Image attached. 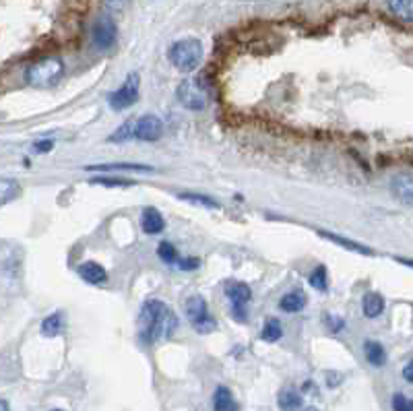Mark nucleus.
<instances>
[{
  "instance_id": "obj_30",
  "label": "nucleus",
  "mask_w": 413,
  "mask_h": 411,
  "mask_svg": "<svg viewBox=\"0 0 413 411\" xmlns=\"http://www.w3.org/2000/svg\"><path fill=\"white\" fill-rule=\"evenodd\" d=\"M176 267H178L180 271H194V269L201 267V259H196V257H188V259H184V261L178 259Z\"/></svg>"
},
{
  "instance_id": "obj_32",
  "label": "nucleus",
  "mask_w": 413,
  "mask_h": 411,
  "mask_svg": "<svg viewBox=\"0 0 413 411\" xmlns=\"http://www.w3.org/2000/svg\"><path fill=\"white\" fill-rule=\"evenodd\" d=\"M232 316H234L236 320L244 322V320H246V306H242V304H232Z\"/></svg>"
},
{
  "instance_id": "obj_29",
  "label": "nucleus",
  "mask_w": 413,
  "mask_h": 411,
  "mask_svg": "<svg viewBox=\"0 0 413 411\" xmlns=\"http://www.w3.org/2000/svg\"><path fill=\"white\" fill-rule=\"evenodd\" d=\"M393 410L395 411H413L412 399H407L403 393H397V395L393 397Z\"/></svg>"
},
{
  "instance_id": "obj_34",
  "label": "nucleus",
  "mask_w": 413,
  "mask_h": 411,
  "mask_svg": "<svg viewBox=\"0 0 413 411\" xmlns=\"http://www.w3.org/2000/svg\"><path fill=\"white\" fill-rule=\"evenodd\" d=\"M327 378H329V381H327V385H329V387H337V385L341 383V381H339V376H337V374H333V372H329V374H327Z\"/></svg>"
},
{
  "instance_id": "obj_35",
  "label": "nucleus",
  "mask_w": 413,
  "mask_h": 411,
  "mask_svg": "<svg viewBox=\"0 0 413 411\" xmlns=\"http://www.w3.org/2000/svg\"><path fill=\"white\" fill-rule=\"evenodd\" d=\"M403 376H405V381H407V383H412V381H413L412 364H407V366H405V370H403Z\"/></svg>"
},
{
  "instance_id": "obj_2",
  "label": "nucleus",
  "mask_w": 413,
  "mask_h": 411,
  "mask_svg": "<svg viewBox=\"0 0 413 411\" xmlns=\"http://www.w3.org/2000/svg\"><path fill=\"white\" fill-rule=\"evenodd\" d=\"M64 75V64L60 58H42L37 62H33L27 71H25V81L31 87L37 89H48L52 85H56L60 81V77Z\"/></svg>"
},
{
  "instance_id": "obj_20",
  "label": "nucleus",
  "mask_w": 413,
  "mask_h": 411,
  "mask_svg": "<svg viewBox=\"0 0 413 411\" xmlns=\"http://www.w3.org/2000/svg\"><path fill=\"white\" fill-rule=\"evenodd\" d=\"M64 329V322H62V314L60 312H54L50 314L44 322H42V335L44 337H56L60 335Z\"/></svg>"
},
{
  "instance_id": "obj_16",
  "label": "nucleus",
  "mask_w": 413,
  "mask_h": 411,
  "mask_svg": "<svg viewBox=\"0 0 413 411\" xmlns=\"http://www.w3.org/2000/svg\"><path fill=\"white\" fill-rule=\"evenodd\" d=\"M364 354H366V360L372 366H376V368H380V366L387 364V349L383 347V343H378L374 339H370V341L364 343Z\"/></svg>"
},
{
  "instance_id": "obj_33",
  "label": "nucleus",
  "mask_w": 413,
  "mask_h": 411,
  "mask_svg": "<svg viewBox=\"0 0 413 411\" xmlns=\"http://www.w3.org/2000/svg\"><path fill=\"white\" fill-rule=\"evenodd\" d=\"M106 4H108L110 8H114V10H122V8L129 4V0H106Z\"/></svg>"
},
{
  "instance_id": "obj_13",
  "label": "nucleus",
  "mask_w": 413,
  "mask_h": 411,
  "mask_svg": "<svg viewBox=\"0 0 413 411\" xmlns=\"http://www.w3.org/2000/svg\"><path fill=\"white\" fill-rule=\"evenodd\" d=\"M362 310L368 318H376L383 314L385 310V298L376 291H368L364 298H362Z\"/></svg>"
},
{
  "instance_id": "obj_24",
  "label": "nucleus",
  "mask_w": 413,
  "mask_h": 411,
  "mask_svg": "<svg viewBox=\"0 0 413 411\" xmlns=\"http://www.w3.org/2000/svg\"><path fill=\"white\" fill-rule=\"evenodd\" d=\"M157 255H159V259H161L163 263H167V265H176L178 259H180L176 246H174L172 242H167V240H163V242L157 246Z\"/></svg>"
},
{
  "instance_id": "obj_14",
  "label": "nucleus",
  "mask_w": 413,
  "mask_h": 411,
  "mask_svg": "<svg viewBox=\"0 0 413 411\" xmlns=\"http://www.w3.org/2000/svg\"><path fill=\"white\" fill-rule=\"evenodd\" d=\"M89 172H153V167L143 163H98L87 165Z\"/></svg>"
},
{
  "instance_id": "obj_19",
  "label": "nucleus",
  "mask_w": 413,
  "mask_h": 411,
  "mask_svg": "<svg viewBox=\"0 0 413 411\" xmlns=\"http://www.w3.org/2000/svg\"><path fill=\"white\" fill-rule=\"evenodd\" d=\"M318 234H320L322 238H327V240H331V242H335V244L347 248V250L358 253V255H368V257L374 255L368 246H362V244H358V242H354V240H347V238H341V236H337V234H329V232H318Z\"/></svg>"
},
{
  "instance_id": "obj_11",
  "label": "nucleus",
  "mask_w": 413,
  "mask_h": 411,
  "mask_svg": "<svg viewBox=\"0 0 413 411\" xmlns=\"http://www.w3.org/2000/svg\"><path fill=\"white\" fill-rule=\"evenodd\" d=\"M140 228H143V232L145 234H161L163 232V228H165V221H163V217H161V213L157 211V209H153V207H147L145 211H143V215H140Z\"/></svg>"
},
{
  "instance_id": "obj_28",
  "label": "nucleus",
  "mask_w": 413,
  "mask_h": 411,
  "mask_svg": "<svg viewBox=\"0 0 413 411\" xmlns=\"http://www.w3.org/2000/svg\"><path fill=\"white\" fill-rule=\"evenodd\" d=\"M324 325L331 333H339L345 329V320L337 314H324Z\"/></svg>"
},
{
  "instance_id": "obj_27",
  "label": "nucleus",
  "mask_w": 413,
  "mask_h": 411,
  "mask_svg": "<svg viewBox=\"0 0 413 411\" xmlns=\"http://www.w3.org/2000/svg\"><path fill=\"white\" fill-rule=\"evenodd\" d=\"M91 184H102V186H114V188H129L135 186L133 180H125V178H91Z\"/></svg>"
},
{
  "instance_id": "obj_18",
  "label": "nucleus",
  "mask_w": 413,
  "mask_h": 411,
  "mask_svg": "<svg viewBox=\"0 0 413 411\" xmlns=\"http://www.w3.org/2000/svg\"><path fill=\"white\" fill-rule=\"evenodd\" d=\"M277 405L281 411H297L302 408V395L295 389H285L279 393Z\"/></svg>"
},
{
  "instance_id": "obj_23",
  "label": "nucleus",
  "mask_w": 413,
  "mask_h": 411,
  "mask_svg": "<svg viewBox=\"0 0 413 411\" xmlns=\"http://www.w3.org/2000/svg\"><path fill=\"white\" fill-rule=\"evenodd\" d=\"M180 199H182V201H188V203H192V205L205 207V209H219V203H217L215 199L207 197V194H196V192H184V194H180Z\"/></svg>"
},
{
  "instance_id": "obj_22",
  "label": "nucleus",
  "mask_w": 413,
  "mask_h": 411,
  "mask_svg": "<svg viewBox=\"0 0 413 411\" xmlns=\"http://www.w3.org/2000/svg\"><path fill=\"white\" fill-rule=\"evenodd\" d=\"M281 335H283V327H281V322L277 318H269L265 322L263 331H261V339L267 341V343H275V341L281 339Z\"/></svg>"
},
{
  "instance_id": "obj_6",
  "label": "nucleus",
  "mask_w": 413,
  "mask_h": 411,
  "mask_svg": "<svg viewBox=\"0 0 413 411\" xmlns=\"http://www.w3.org/2000/svg\"><path fill=\"white\" fill-rule=\"evenodd\" d=\"M110 106L114 110H127L131 106H135L138 102V75L133 73L129 75V79L125 81V85L120 89H116L114 93H110L108 98Z\"/></svg>"
},
{
  "instance_id": "obj_12",
  "label": "nucleus",
  "mask_w": 413,
  "mask_h": 411,
  "mask_svg": "<svg viewBox=\"0 0 413 411\" xmlns=\"http://www.w3.org/2000/svg\"><path fill=\"white\" fill-rule=\"evenodd\" d=\"M226 295L230 298L232 304H242V306H246L253 300L250 287L242 281H228L226 283Z\"/></svg>"
},
{
  "instance_id": "obj_1",
  "label": "nucleus",
  "mask_w": 413,
  "mask_h": 411,
  "mask_svg": "<svg viewBox=\"0 0 413 411\" xmlns=\"http://www.w3.org/2000/svg\"><path fill=\"white\" fill-rule=\"evenodd\" d=\"M178 327V318L174 310L167 308L161 300H149L143 304L138 314V335L143 343H157L161 339L172 337Z\"/></svg>"
},
{
  "instance_id": "obj_31",
  "label": "nucleus",
  "mask_w": 413,
  "mask_h": 411,
  "mask_svg": "<svg viewBox=\"0 0 413 411\" xmlns=\"http://www.w3.org/2000/svg\"><path fill=\"white\" fill-rule=\"evenodd\" d=\"M31 149H33L35 153H48V151H52V149H54V140H50V138H46V140H37V143H33V145H31Z\"/></svg>"
},
{
  "instance_id": "obj_3",
  "label": "nucleus",
  "mask_w": 413,
  "mask_h": 411,
  "mask_svg": "<svg viewBox=\"0 0 413 411\" xmlns=\"http://www.w3.org/2000/svg\"><path fill=\"white\" fill-rule=\"evenodd\" d=\"M169 60L180 73H192L201 66L203 44L199 39H180L169 50Z\"/></svg>"
},
{
  "instance_id": "obj_26",
  "label": "nucleus",
  "mask_w": 413,
  "mask_h": 411,
  "mask_svg": "<svg viewBox=\"0 0 413 411\" xmlns=\"http://www.w3.org/2000/svg\"><path fill=\"white\" fill-rule=\"evenodd\" d=\"M133 131H135V120H129V122H125L116 133H112V135L108 137V143H125V140L133 138Z\"/></svg>"
},
{
  "instance_id": "obj_15",
  "label": "nucleus",
  "mask_w": 413,
  "mask_h": 411,
  "mask_svg": "<svg viewBox=\"0 0 413 411\" xmlns=\"http://www.w3.org/2000/svg\"><path fill=\"white\" fill-rule=\"evenodd\" d=\"M306 306V295H304V291L302 289H293V291H289V293H285L281 300H279V308L283 310V312H300L302 308Z\"/></svg>"
},
{
  "instance_id": "obj_10",
  "label": "nucleus",
  "mask_w": 413,
  "mask_h": 411,
  "mask_svg": "<svg viewBox=\"0 0 413 411\" xmlns=\"http://www.w3.org/2000/svg\"><path fill=\"white\" fill-rule=\"evenodd\" d=\"M77 275H79L83 281L91 283V285H102V283H106V281H108V273H106V269H104L102 265L93 263V261L81 263V265L77 267Z\"/></svg>"
},
{
  "instance_id": "obj_21",
  "label": "nucleus",
  "mask_w": 413,
  "mask_h": 411,
  "mask_svg": "<svg viewBox=\"0 0 413 411\" xmlns=\"http://www.w3.org/2000/svg\"><path fill=\"white\" fill-rule=\"evenodd\" d=\"M389 8L405 23L413 21V0H389Z\"/></svg>"
},
{
  "instance_id": "obj_5",
  "label": "nucleus",
  "mask_w": 413,
  "mask_h": 411,
  "mask_svg": "<svg viewBox=\"0 0 413 411\" xmlns=\"http://www.w3.org/2000/svg\"><path fill=\"white\" fill-rule=\"evenodd\" d=\"M186 316H188L192 329L201 335L213 333L217 329V322L209 314V308H207V302L203 295H190L186 300Z\"/></svg>"
},
{
  "instance_id": "obj_25",
  "label": "nucleus",
  "mask_w": 413,
  "mask_h": 411,
  "mask_svg": "<svg viewBox=\"0 0 413 411\" xmlns=\"http://www.w3.org/2000/svg\"><path fill=\"white\" fill-rule=\"evenodd\" d=\"M310 285L318 291H327L329 287V275H327V267H316L312 273H310Z\"/></svg>"
},
{
  "instance_id": "obj_4",
  "label": "nucleus",
  "mask_w": 413,
  "mask_h": 411,
  "mask_svg": "<svg viewBox=\"0 0 413 411\" xmlns=\"http://www.w3.org/2000/svg\"><path fill=\"white\" fill-rule=\"evenodd\" d=\"M176 95H178V102L186 110H192V112L205 110V106L209 104V89H207V85L201 79H194V77L184 79L178 85Z\"/></svg>"
},
{
  "instance_id": "obj_9",
  "label": "nucleus",
  "mask_w": 413,
  "mask_h": 411,
  "mask_svg": "<svg viewBox=\"0 0 413 411\" xmlns=\"http://www.w3.org/2000/svg\"><path fill=\"white\" fill-rule=\"evenodd\" d=\"M391 190L393 194L407 207H412L413 203V180L410 174H401V176H395L393 182H391Z\"/></svg>"
},
{
  "instance_id": "obj_37",
  "label": "nucleus",
  "mask_w": 413,
  "mask_h": 411,
  "mask_svg": "<svg viewBox=\"0 0 413 411\" xmlns=\"http://www.w3.org/2000/svg\"><path fill=\"white\" fill-rule=\"evenodd\" d=\"M304 411H318V410H316V408H306Z\"/></svg>"
},
{
  "instance_id": "obj_38",
  "label": "nucleus",
  "mask_w": 413,
  "mask_h": 411,
  "mask_svg": "<svg viewBox=\"0 0 413 411\" xmlns=\"http://www.w3.org/2000/svg\"><path fill=\"white\" fill-rule=\"evenodd\" d=\"M52 411H62V410H52Z\"/></svg>"
},
{
  "instance_id": "obj_17",
  "label": "nucleus",
  "mask_w": 413,
  "mask_h": 411,
  "mask_svg": "<svg viewBox=\"0 0 413 411\" xmlns=\"http://www.w3.org/2000/svg\"><path fill=\"white\" fill-rule=\"evenodd\" d=\"M213 410L215 411H238V403L232 397L228 387H217L213 393Z\"/></svg>"
},
{
  "instance_id": "obj_7",
  "label": "nucleus",
  "mask_w": 413,
  "mask_h": 411,
  "mask_svg": "<svg viewBox=\"0 0 413 411\" xmlns=\"http://www.w3.org/2000/svg\"><path fill=\"white\" fill-rule=\"evenodd\" d=\"M163 135V122L155 116V114H145L138 120H135V131H133V138L138 140H147L153 143Z\"/></svg>"
},
{
  "instance_id": "obj_36",
  "label": "nucleus",
  "mask_w": 413,
  "mask_h": 411,
  "mask_svg": "<svg viewBox=\"0 0 413 411\" xmlns=\"http://www.w3.org/2000/svg\"><path fill=\"white\" fill-rule=\"evenodd\" d=\"M0 411H10V408H8V403H6L4 399H0Z\"/></svg>"
},
{
  "instance_id": "obj_8",
  "label": "nucleus",
  "mask_w": 413,
  "mask_h": 411,
  "mask_svg": "<svg viewBox=\"0 0 413 411\" xmlns=\"http://www.w3.org/2000/svg\"><path fill=\"white\" fill-rule=\"evenodd\" d=\"M116 23L110 17H100L95 27H93V42L100 50H110L116 44Z\"/></svg>"
}]
</instances>
